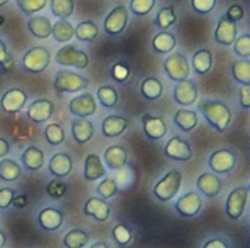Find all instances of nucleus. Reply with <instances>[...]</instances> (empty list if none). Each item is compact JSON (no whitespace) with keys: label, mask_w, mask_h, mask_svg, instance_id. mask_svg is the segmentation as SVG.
Wrapping results in <instances>:
<instances>
[{"label":"nucleus","mask_w":250,"mask_h":248,"mask_svg":"<svg viewBox=\"0 0 250 248\" xmlns=\"http://www.w3.org/2000/svg\"><path fill=\"white\" fill-rule=\"evenodd\" d=\"M198 110L204 114L205 120L220 133H224L231 123V110L223 101L205 99L198 104Z\"/></svg>","instance_id":"nucleus-1"},{"label":"nucleus","mask_w":250,"mask_h":248,"mask_svg":"<svg viewBox=\"0 0 250 248\" xmlns=\"http://www.w3.org/2000/svg\"><path fill=\"white\" fill-rule=\"evenodd\" d=\"M183 175L177 170H170L166 172V175L155 184L154 187V196L160 202H170L173 197L177 196L180 187H182Z\"/></svg>","instance_id":"nucleus-2"},{"label":"nucleus","mask_w":250,"mask_h":248,"mask_svg":"<svg viewBox=\"0 0 250 248\" xmlns=\"http://www.w3.org/2000/svg\"><path fill=\"white\" fill-rule=\"evenodd\" d=\"M89 85V80L83 77L79 73H75L72 70H60L54 76V89L56 92H66L73 94L79 92L82 89H86Z\"/></svg>","instance_id":"nucleus-3"},{"label":"nucleus","mask_w":250,"mask_h":248,"mask_svg":"<svg viewBox=\"0 0 250 248\" xmlns=\"http://www.w3.org/2000/svg\"><path fill=\"white\" fill-rule=\"evenodd\" d=\"M56 63L60 66H69L76 69H85L89 64V57L85 51L75 48L73 45H63L56 53Z\"/></svg>","instance_id":"nucleus-4"},{"label":"nucleus","mask_w":250,"mask_h":248,"mask_svg":"<svg viewBox=\"0 0 250 248\" xmlns=\"http://www.w3.org/2000/svg\"><path fill=\"white\" fill-rule=\"evenodd\" d=\"M164 70L167 76L174 80L180 82L189 77L190 75V66L188 58L182 53H173L164 60Z\"/></svg>","instance_id":"nucleus-5"},{"label":"nucleus","mask_w":250,"mask_h":248,"mask_svg":"<svg viewBox=\"0 0 250 248\" xmlns=\"http://www.w3.org/2000/svg\"><path fill=\"white\" fill-rule=\"evenodd\" d=\"M51 56L44 47H32L23 54V67L29 73H41L50 64Z\"/></svg>","instance_id":"nucleus-6"},{"label":"nucleus","mask_w":250,"mask_h":248,"mask_svg":"<svg viewBox=\"0 0 250 248\" xmlns=\"http://www.w3.org/2000/svg\"><path fill=\"white\" fill-rule=\"evenodd\" d=\"M248 197H249V189L246 186L236 187L229 194L227 202H226V213L230 219L236 221L242 218L246 203H248Z\"/></svg>","instance_id":"nucleus-7"},{"label":"nucleus","mask_w":250,"mask_h":248,"mask_svg":"<svg viewBox=\"0 0 250 248\" xmlns=\"http://www.w3.org/2000/svg\"><path fill=\"white\" fill-rule=\"evenodd\" d=\"M202 197L196 191H189L183 196H180L174 205L176 212L183 218H192L196 216L202 209Z\"/></svg>","instance_id":"nucleus-8"},{"label":"nucleus","mask_w":250,"mask_h":248,"mask_svg":"<svg viewBox=\"0 0 250 248\" xmlns=\"http://www.w3.org/2000/svg\"><path fill=\"white\" fill-rule=\"evenodd\" d=\"M237 158L229 149H218L209 156V168L215 174H229L236 167Z\"/></svg>","instance_id":"nucleus-9"},{"label":"nucleus","mask_w":250,"mask_h":248,"mask_svg":"<svg viewBox=\"0 0 250 248\" xmlns=\"http://www.w3.org/2000/svg\"><path fill=\"white\" fill-rule=\"evenodd\" d=\"M129 13L125 6H117L114 7L105 18L104 20V29L110 35H119L125 31L127 25Z\"/></svg>","instance_id":"nucleus-10"},{"label":"nucleus","mask_w":250,"mask_h":248,"mask_svg":"<svg viewBox=\"0 0 250 248\" xmlns=\"http://www.w3.org/2000/svg\"><path fill=\"white\" fill-rule=\"evenodd\" d=\"M26 99H28L26 92H23L19 88H12L3 94L0 99V107L7 114H16L25 107Z\"/></svg>","instance_id":"nucleus-11"},{"label":"nucleus","mask_w":250,"mask_h":248,"mask_svg":"<svg viewBox=\"0 0 250 248\" xmlns=\"http://www.w3.org/2000/svg\"><path fill=\"white\" fill-rule=\"evenodd\" d=\"M237 22L229 19L226 15L218 20V25L215 28V34L214 38L218 44L221 45H231L234 42V39L237 38Z\"/></svg>","instance_id":"nucleus-12"},{"label":"nucleus","mask_w":250,"mask_h":248,"mask_svg":"<svg viewBox=\"0 0 250 248\" xmlns=\"http://www.w3.org/2000/svg\"><path fill=\"white\" fill-rule=\"evenodd\" d=\"M142 126L145 136L151 140H160L167 134V124L163 117L160 115H151V114H144L141 117Z\"/></svg>","instance_id":"nucleus-13"},{"label":"nucleus","mask_w":250,"mask_h":248,"mask_svg":"<svg viewBox=\"0 0 250 248\" xmlns=\"http://www.w3.org/2000/svg\"><path fill=\"white\" fill-rule=\"evenodd\" d=\"M164 153H166L167 158L174 159V161H182V162L189 161L192 158V155H193L190 145L186 140H183V139H180L177 136L171 137L167 142V145L164 148Z\"/></svg>","instance_id":"nucleus-14"},{"label":"nucleus","mask_w":250,"mask_h":248,"mask_svg":"<svg viewBox=\"0 0 250 248\" xmlns=\"http://www.w3.org/2000/svg\"><path fill=\"white\" fill-rule=\"evenodd\" d=\"M69 111L78 117H89L97 111V102L92 94H82L75 96L69 104Z\"/></svg>","instance_id":"nucleus-15"},{"label":"nucleus","mask_w":250,"mask_h":248,"mask_svg":"<svg viewBox=\"0 0 250 248\" xmlns=\"http://www.w3.org/2000/svg\"><path fill=\"white\" fill-rule=\"evenodd\" d=\"M196 187L198 190L209 199L217 197L221 193L223 189V181L217 174H211V172H204L198 177L196 180Z\"/></svg>","instance_id":"nucleus-16"},{"label":"nucleus","mask_w":250,"mask_h":248,"mask_svg":"<svg viewBox=\"0 0 250 248\" xmlns=\"http://www.w3.org/2000/svg\"><path fill=\"white\" fill-rule=\"evenodd\" d=\"M174 99L180 105H192L198 99V88L192 80H180L174 86Z\"/></svg>","instance_id":"nucleus-17"},{"label":"nucleus","mask_w":250,"mask_h":248,"mask_svg":"<svg viewBox=\"0 0 250 248\" xmlns=\"http://www.w3.org/2000/svg\"><path fill=\"white\" fill-rule=\"evenodd\" d=\"M83 213L86 216H92L98 222H105L110 218L111 209L101 197H89L85 203Z\"/></svg>","instance_id":"nucleus-18"},{"label":"nucleus","mask_w":250,"mask_h":248,"mask_svg":"<svg viewBox=\"0 0 250 248\" xmlns=\"http://www.w3.org/2000/svg\"><path fill=\"white\" fill-rule=\"evenodd\" d=\"M54 111V104L48 99H37L28 107V118L34 123L47 121Z\"/></svg>","instance_id":"nucleus-19"},{"label":"nucleus","mask_w":250,"mask_h":248,"mask_svg":"<svg viewBox=\"0 0 250 248\" xmlns=\"http://www.w3.org/2000/svg\"><path fill=\"white\" fill-rule=\"evenodd\" d=\"M70 126H72V136H73L75 142H78L81 145L86 143L94 136V124L88 120V117L73 118Z\"/></svg>","instance_id":"nucleus-20"},{"label":"nucleus","mask_w":250,"mask_h":248,"mask_svg":"<svg viewBox=\"0 0 250 248\" xmlns=\"http://www.w3.org/2000/svg\"><path fill=\"white\" fill-rule=\"evenodd\" d=\"M129 124H130L129 120L122 115H108L104 118L101 124V130H103V134L107 137H117L126 132Z\"/></svg>","instance_id":"nucleus-21"},{"label":"nucleus","mask_w":250,"mask_h":248,"mask_svg":"<svg viewBox=\"0 0 250 248\" xmlns=\"http://www.w3.org/2000/svg\"><path fill=\"white\" fill-rule=\"evenodd\" d=\"M72 168H73L72 158L67 153H56L51 156V159L48 162L50 172L57 178L67 177L72 172Z\"/></svg>","instance_id":"nucleus-22"},{"label":"nucleus","mask_w":250,"mask_h":248,"mask_svg":"<svg viewBox=\"0 0 250 248\" xmlns=\"http://www.w3.org/2000/svg\"><path fill=\"white\" fill-rule=\"evenodd\" d=\"M38 224L44 231H56L63 224V213L56 208H45L38 213Z\"/></svg>","instance_id":"nucleus-23"},{"label":"nucleus","mask_w":250,"mask_h":248,"mask_svg":"<svg viewBox=\"0 0 250 248\" xmlns=\"http://www.w3.org/2000/svg\"><path fill=\"white\" fill-rule=\"evenodd\" d=\"M104 161L110 170H120L127 162V152L123 146L119 145L108 146L104 152Z\"/></svg>","instance_id":"nucleus-24"},{"label":"nucleus","mask_w":250,"mask_h":248,"mask_svg":"<svg viewBox=\"0 0 250 248\" xmlns=\"http://www.w3.org/2000/svg\"><path fill=\"white\" fill-rule=\"evenodd\" d=\"M28 29L40 39H45L51 35V20L47 16L35 15L28 19Z\"/></svg>","instance_id":"nucleus-25"},{"label":"nucleus","mask_w":250,"mask_h":248,"mask_svg":"<svg viewBox=\"0 0 250 248\" xmlns=\"http://www.w3.org/2000/svg\"><path fill=\"white\" fill-rule=\"evenodd\" d=\"M21 161L23 162V167L29 171H38L42 168L44 165V153L41 149L35 148V146H28L22 156Z\"/></svg>","instance_id":"nucleus-26"},{"label":"nucleus","mask_w":250,"mask_h":248,"mask_svg":"<svg viewBox=\"0 0 250 248\" xmlns=\"http://www.w3.org/2000/svg\"><path fill=\"white\" fill-rule=\"evenodd\" d=\"M105 175V168L100 159L98 155H88L85 159V171H83V177L88 181H95L98 178H103Z\"/></svg>","instance_id":"nucleus-27"},{"label":"nucleus","mask_w":250,"mask_h":248,"mask_svg":"<svg viewBox=\"0 0 250 248\" xmlns=\"http://www.w3.org/2000/svg\"><path fill=\"white\" fill-rule=\"evenodd\" d=\"M174 123L177 127H180L182 132L189 133L198 126V114L192 110L180 108L174 114Z\"/></svg>","instance_id":"nucleus-28"},{"label":"nucleus","mask_w":250,"mask_h":248,"mask_svg":"<svg viewBox=\"0 0 250 248\" xmlns=\"http://www.w3.org/2000/svg\"><path fill=\"white\" fill-rule=\"evenodd\" d=\"M174 47H176V38L173 34L167 31H161L152 38V48L160 54H168L174 50Z\"/></svg>","instance_id":"nucleus-29"},{"label":"nucleus","mask_w":250,"mask_h":248,"mask_svg":"<svg viewBox=\"0 0 250 248\" xmlns=\"http://www.w3.org/2000/svg\"><path fill=\"white\" fill-rule=\"evenodd\" d=\"M51 35L59 42H67L75 37V28L66 19H59L51 25Z\"/></svg>","instance_id":"nucleus-30"},{"label":"nucleus","mask_w":250,"mask_h":248,"mask_svg":"<svg viewBox=\"0 0 250 248\" xmlns=\"http://www.w3.org/2000/svg\"><path fill=\"white\" fill-rule=\"evenodd\" d=\"M164 92V86L161 83L160 79L157 77H146L142 83H141V94L151 101H155L158 98H161Z\"/></svg>","instance_id":"nucleus-31"},{"label":"nucleus","mask_w":250,"mask_h":248,"mask_svg":"<svg viewBox=\"0 0 250 248\" xmlns=\"http://www.w3.org/2000/svg\"><path fill=\"white\" fill-rule=\"evenodd\" d=\"M22 175V168L12 159L3 158L0 161V180L6 183H13Z\"/></svg>","instance_id":"nucleus-32"},{"label":"nucleus","mask_w":250,"mask_h":248,"mask_svg":"<svg viewBox=\"0 0 250 248\" xmlns=\"http://www.w3.org/2000/svg\"><path fill=\"white\" fill-rule=\"evenodd\" d=\"M193 69L198 75H205L212 67V53L209 50H198L192 57Z\"/></svg>","instance_id":"nucleus-33"},{"label":"nucleus","mask_w":250,"mask_h":248,"mask_svg":"<svg viewBox=\"0 0 250 248\" xmlns=\"http://www.w3.org/2000/svg\"><path fill=\"white\" fill-rule=\"evenodd\" d=\"M98 34H100L98 26L92 20H83V22L78 23V26L75 28V37L83 42L94 41L98 37Z\"/></svg>","instance_id":"nucleus-34"},{"label":"nucleus","mask_w":250,"mask_h":248,"mask_svg":"<svg viewBox=\"0 0 250 248\" xmlns=\"http://www.w3.org/2000/svg\"><path fill=\"white\" fill-rule=\"evenodd\" d=\"M231 72L239 83L250 85V61L248 58L234 60L231 63Z\"/></svg>","instance_id":"nucleus-35"},{"label":"nucleus","mask_w":250,"mask_h":248,"mask_svg":"<svg viewBox=\"0 0 250 248\" xmlns=\"http://www.w3.org/2000/svg\"><path fill=\"white\" fill-rule=\"evenodd\" d=\"M88 241H89V237L82 229H72L63 238V244H64V247L67 248L86 247Z\"/></svg>","instance_id":"nucleus-36"},{"label":"nucleus","mask_w":250,"mask_h":248,"mask_svg":"<svg viewBox=\"0 0 250 248\" xmlns=\"http://www.w3.org/2000/svg\"><path fill=\"white\" fill-rule=\"evenodd\" d=\"M177 20V16H176V12H174V7L173 6H164L158 10L157 13V18H155V25L160 28V29H167L170 28L171 25H174Z\"/></svg>","instance_id":"nucleus-37"},{"label":"nucleus","mask_w":250,"mask_h":248,"mask_svg":"<svg viewBox=\"0 0 250 248\" xmlns=\"http://www.w3.org/2000/svg\"><path fill=\"white\" fill-rule=\"evenodd\" d=\"M50 9L54 16H57L60 19H67L73 13L75 3H73V0H51Z\"/></svg>","instance_id":"nucleus-38"},{"label":"nucleus","mask_w":250,"mask_h":248,"mask_svg":"<svg viewBox=\"0 0 250 248\" xmlns=\"http://www.w3.org/2000/svg\"><path fill=\"white\" fill-rule=\"evenodd\" d=\"M97 96H98V101H100L105 108H113V107H116V104H117V101H119L117 91H116L113 86H110V85H104V86L98 88Z\"/></svg>","instance_id":"nucleus-39"},{"label":"nucleus","mask_w":250,"mask_h":248,"mask_svg":"<svg viewBox=\"0 0 250 248\" xmlns=\"http://www.w3.org/2000/svg\"><path fill=\"white\" fill-rule=\"evenodd\" d=\"M44 136L51 146H57V145L63 143V140H64V130L60 124L50 123L44 130Z\"/></svg>","instance_id":"nucleus-40"},{"label":"nucleus","mask_w":250,"mask_h":248,"mask_svg":"<svg viewBox=\"0 0 250 248\" xmlns=\"http://www.w3.org/2000/svg\"><path fill=\"white\" fill-rule=\"evenodd\" d=\"M117 183L110 178V177H105L97 187V194L101 197V199H111L116 193H117Z\"/></svg>","instance_id":"nucleus-41"},{"label":"nucleus","mask_w":250,"mask_h":248,"mask_svg":"<svg viewBox=\"0 0 250 248\" xmlns=\"http://www.w3.org/2000/svg\"><path fill=\"white\" fill-rule=\"evenodd\" d=\"M18 7L25 15H32L40 10H42L47 4V0H15Z\"/></svg>","instance_id":"nucleus-42"},{"label":"nucleus","mask_w":250,"mask_h":248,"mask_svg":"<svg viewBox=\"0 0 250 248\" xmlns=\"http://www.w3.org/2000/svg\"><path fill=\"white\" fill-rule=\"evenodd\" d=\"M113 238H114V241L119 246L125 247V246H127L132 241V232L127 229V227L119 224V225H116L113 228Z\"/></svg>","instance_id":"nucleus-43"},{"label":"nucleus","mask_w":250,"mask_h":248,"mask_svg":"<svg viewBox=\"0 0 250 248\" xmlns=\"http://www.w3.org/2000/svg\"><path fill=\"white\" fill-rule=\"evenodd\" d=\"M155 4V0H130V10L138 16L148 15Z\"/></svg>","instance_id":"nucleus-44"},{"label":"nucleus","mask_w":250,"mask_h":248,"mask_svg":"<svg viewBox=\"0 0 250 248\" xmlns=\"http://www.w3.org/2000/svg\"><path fill=\"white\" fill-rule=\"evenodd\" d=\"M234 53L239 56V57H245L248 58L250 56V37L248 34L245 35H240L239 38L234 39Z\"/></svg>","instance_id":"nucleus-45"},{"label":"nucleus","mask_w":250,"mask_h":248,"mask_svg":"<svg viewBox=\"0 0 250 248\" xmlns=\"http://www.w3.org/2000/svg\"><path fill=\"white\" fill-rule=\"evenodd\" d=\"M13 70V61L7 54L4 41L0 38V73H10Z\"/></svg>","instance_id":"nucleus-46"},{"label":"nucleus","mask_w":250,"mask_h":248,"mask_svg":"<svg viewBox=\"0 0 250 248\" xmlns=\"http://www.w3.org/2000/svg\"><path fill=\"white\" fill-rule=\"evenodd\" d=\"M217 6V0H192V7L198 13H209Z\"/></svg>","instance_id":"nucleus-47"},{"label":"nucleus","mask_w":250,"mask_h":248,"mask_svg":"<svg viewBox=\"0 0 250 248\" xmlns=\"http://www.w3.org/2000/svg\"><path fill=\"white\" fill-rule=\"evenodd\" d=\"M13 197H15V190L7 187L0 189V209H7L12 205Z\"/></svg>","instance_id":"nucleus-48"},{"label":"nucleus","mask_w":250,"mask_h":248,"mask_svg":"<svg viewBox=\"0 0 250 248\" xmlns=\"http://www.w3.org/2000/svg\"><path fill=\"white\" fill-rule=\"evenodd\" d=\"M226 16H227L229 19L234 20V22H239V20H242V19L245 18V9H243V6H240V4H233V6H230V9L227 10Z\"/></svg>","instance_id":"nucleus-49"},{"label":"nucleus","mask_w":250,"mask_h":248,"mask_svg":"<svg viewBox=\"0 0 250 248\" xmlns=\"http://www.w3.org/2000/svg\"><path fill=\"white\" fill-rule=\"evenodd\" d=\"M239 98L243 108H250V85H243L239 89Z\"/></svg>","instance_id":"nucleus-50"},{"label":"nucleus","mask_w":250,"mask_h":248,"mask_svg":"<svg viewBox=\"0 0 250 248\" xmlns=\"http://www.w3.org/2000/svg\"><path fill=\"white\" fill-rule=\"evenodd\" d=\"M64 190H66L64 184H60L59 181H53V183L48 184V190H47V191H48V194L53 196L54 199H59L60 194L64 193Z\"/></svg>","instance_id":"nucleus-51"},{"label":"nucleus","mask_w":250,"mask_h":248,"mask_svg":"<svg viewBox=\"0 0 250 248\" xmlns=\"http://www.w3.org/2000/svg\"><path fill=\"white\" fill-rule=\"evenodd\" d=\"M10 152V145L6 139L0 137V158H4L6 155H9Z\"/></svg>","instance_id":"nucleus-52"},{"label":"nucleus","mask_w":250,"mask_h":248,"mask_svg":"<svg viewBox=\"0 0 250 248\" xmlns=\"http://www.w3.org/2000/svg\"><path fill=\"white\" fill-rule=\"evenodd\" d=\"M204 247L205 248H226L227 247V244H226V241H223V240H209L207 244H204Z\"/></svg>","instance_id":"nucleus-53"},{"label":"nucleus","mask_w":250,"mask_h":248,"mask_svg":"<svg viewBox=\"0 0 250 248\" xmlns=\"http://www.w3.org/2000/svg\"><path fill=\"white\" fill-rule=\"evenodd\" d=\"M12 203H15V206H22V205L25 203V197L21 196V200H16V199L13 197V202H12Z\"/></svg>","instance_id":"nucleus-54"},{"label":"nucleus","mask_w":250,"mask_h":248,"mask_svg":"<svg viewBox=\"0 0 250 248\" xmlns=\"http://www.w3.org/2000/svg\"><path fill=\"white\" fill-rule=\"evenodd\" d=\"M107 248L108 247V246H107V244H105V243H95V244H92V246H91V248Z\"/></svg>","instance_id":"nucleus-55"},{"label":"nucleus","mask_w":250,"mask_h":248,"mask_svg":"<svg viewBox=\"0 0 250 248\" xmlns=\"http://www.w3.org/2000/svg\"><path fill=\"white\" fill-rule=\"evenodd\" d=\"M4 243H6V238H4V234L0 231V248L4 247Z\"/></svg>","instance_id":"nucleus-56"},{"label":"nucleus","mask_w":250,"mask_h":248,"mask_svg":"<svg viewBox=\"0 0 250 248\" xmlns=\"http://www.w3.org/2000/svg\"><path fill=\"white\" fill-rule=\"evenodd\" d=\"M7 1H9V0H0V7H1V6H4Z\"/></svg>","instance_id":"nucleus-57"}]
</instances>
